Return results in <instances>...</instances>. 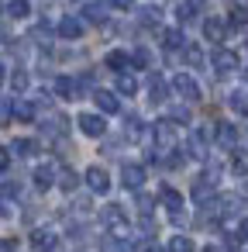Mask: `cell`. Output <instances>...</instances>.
I'll list each match as a JSON object with an SVG mask.
<instances>
[{"mask_svg":"<svg viewBox=\"0 0 248 252\" xmlns=\"http://www.w3.org/2000/svg\"><path fill=\"white\" fill-rule=\"evenodd\" d=\"M155 138H159V149L172 152V149H176V121H172V118L155 121Z\"/></svg>","mask_w":248,"mask_h":252,"instance_id":"1","label":"cell"},{"mask_svg":"<svg viewBox=\"0 0 248 252\" xmlns=\"http://www.w3.org/2000/svg\"><path fill=\"white\" fill-rule=\"evenodd\" d=\"M121 183H124L128 190H141V187H145V166L128 162V166L121 169Z\"/></svg>","mask_w":248,"mask_h":252,"instance_id":"2","label":"cell"},{"mask_svg":"<svg viewBox=\"0 0 248 252\" xmlns=\"http://www.w3.org/2000/svg\"><path fill=\"white\" fill-rule=\"evenodd\" d=\"M172 90H176L179 97H186V100H200V87H196V80L186 76V73H179V76L172 80Z\"/></svg>","mask_w":248,"mask_h":252,"instance_id":"3","label":"cell"},{"mask_svg":"<svg viewBox=\"0 0 248 252\" xmlns=\"http://www.w3.org/2000/svg\"><path fill=\"white\" fill-rule=\"evenodd\" d=\"M86 187H90L93 193H107V190H110V176H107V169L90 166V169H86Z\"/></svg>","mask_w":248,"mask_h":252,"instance_id":"4","label":"cell"},{"mask_svg":"<svg viewBox=\"0 0 248 252\" xmlns=\"http://www.w3.org/2000/svg\"><path fill=\"white\" fill-rule=\"evenodd\" d=\"M100 218H104V224H107V228H114L117 235H124V224H128V218H124V211H121V204H107Z\"/></svg>","mask_w":248,"mask_h":252,"instance_id":"5","label":"cell"},{"mask_svg":"<svg viewBox=\"0 0 248 252\" xmlns=\"http://www.w3.org/2000/svg\"><path fill=\"white\" fill-rule=\"evenodd\" d=\"M80 131L90 135V138H100V135L107 131V125H104L100 114H80Z\"/></svg>","mask_w":248,"mask_h":252,"instance_id":"6","label":"cell"},{"mask_svg":"<svg viewBox=\"0 0 248 252\" xmlns=\"http://www.w3.org/2000/svg\"><path fill=\"white\" fill-rule=\"evenodd\" d=\"M55 242H59V238H55V231H49V228H35V231H31V249H35V252H52Z\"/></svg>","mask_w":248,"mask_h":252,"instance_id":"7","label":"cell"},{"mask_svg":"<svg viewBox=\"0 0 248 252\" xmlns=\"http://www.w3.org/2000/svg\"><path fill=\"white\" fill-rule=\"evenodd\" d=\"M214 69H217L220 76H227V73H234V69H238V56H234V52H227V49H220V52H214Z\"/></svg>","mask_w":248,"mask_h":252,"instance_id":"8","label":"cell"},{"mask_svg":"<svg viewBox=\"0 0 248 252\" xmlns=\"http://www.w3.org/2000/svg\"><path fill=\"white\" fill-rule=\"evenodd\" d=\"M214 135H217V145H224V149H234V145H238V128L227 125V121H220V125L214 128Z\"/></svg>","mask_w":248,"mask_h":252,"instance_id":"9","label":"cell"},{"mask_svg":"<svg viewBox=\"0 0 248 252\" xmlns=\"http://www.w3.org/2000/svg\"><path fill=\"white\" fill-rule=\"evenodd\" d=\"M93 100H97V107H100L104 114H117V111H121V104H117V97H114L110 90H97Z\"/></svg>","mask_w":248,"mask_h":252,"instance_id":"10","label":"cell"},{"mask_svg":"<svg viewBox=\"0 0 248 252\" xmlns=\"http://www.w3.org/2000/svg\"><path fill=\"white\" fill-rule=\"evenodd\" d=\"M59 35L62 38H83V21L80 18H62L59 21Z\"/></svg>","mask_w":248,"mask_h":252,"instance_id":"11","label":"cell"},{"mask_svg":"<svg viewBox=\"0 0 248 252\" xmlns=\"http://www.w3.org/2000/svg\"><path fill=\"white\" fill-rule=\"evenodd\" d=\"M162 204L169 207V214H183V193L172 187H162Z\"/></svg>","mask_w":248,"mask_h":252,"instance_id":"12","label":"cell"},{"mask_svg":"<svg viewBox=\"0 0 248 252\" xmlns=\"http://www.w3.org/2000/svg\"><path fill=\"white\" fill-rule=\"evenodd\" d=\"M203 35H207L210 42H224V35H227V32H224V21H220V18H207V21H203Z\"/></svg>","mask_w":248,"mask_h":252,"instance_id":"13","label":"cell"},{"mask_svg":"<svg viewBox=\"0 0 248 252\" xmlns=\"http://www.w3.org/2000/svg\"><path fill=\"white\" fill-rule=\"evenodd\" d=\"M55 94H59L62 100H76V97H80V90H76V80H69V76H59V80H55Z\"/></svg>","mask_w":248,"mask_h":252,"instance_id":"14","label":"cell"},{"mask_svg":"<svg viewBox=\"0 0 248 252\" xmlns=\"http://www.w3.org/2000/svg\"><path fill=\"white\" fill-rule=\"evenodd\" d=\"M52 183H55V166H52V162H49V166H38V169H35V187H38V190H49Z\"/></svg>","mask_w":248,"mask_h":252,"instance_id":"15","label":"cell"},{"mask_svg":"<svg viewBox=\"0 0 248 252\" xmlns=\"http://www.w3.org/2000/svg\"><path fill=\"white\" fill-rule=\"evenodd\" d=\"M148 100H152V104H162V100H165V80H162L159 73L148 80Z\"/></svg>","mask_w":248,"mask_h":252,"instance_id":"16","label":"cell"},{"mask_svg":"<svg viewBox=\"0 0 248 252\" xmlns=\"http://www.w3.org/2000/svg\"><path fill=\"white\" fill-rule=\"evenodd\" d=\"M162 42H165V49H169V52H176V49H186V35H183L179 28H169V32L162 35Z\"/></svg>","mask_w":248,"mask_h":252,"instance_id":"17","label":"cell"},{"mask_svg":"<svg viewBox=\"0 0 248 252\" xmlns=\"http://www.w3.org/2000/svg\"><path fill=\"white\" fill-rule=\"evenodd\" d=\"M11 152H14V156H35V152H38V142H31V138H14Z\"/></svg>","mask_w":248,"mask_h":252,"instance_id":"18","label":"cell"},{"mask_svg":"<svg viewBox=\"0 0 248 252\" xmlns=\"http://www.w3.org/2000/svg\"><path fill=\"white\" fill-rule=\"evenodd\" d=\"M14 118H18V121H35V104L14 100Z\"/></svg>","mask_w":248,"mask_h":252,"instance_id":"19","label":"cell"},{"mask_svg":"<svg viewBox=\"0 0 248 252\" xmlns=\"http://www.w3.org/2000/svg\"><path fill=\"white\" fill-rule=\"evenodd\" d=\"M169 252H196V245H193L190 235H176V238L169 242Z\"/></svg>","mask_w":248,"mask_h":252,"instance_id":"20","label":"cell"},{"mask_svg":"<svg viewBox=\"0 0 248 252\" xmlns=\"http://www.w3.org/2000/svg\"><path fill=\"white\" fill-rule=\"evenodd\" d=\"M86 21L104 25V21H107V7H104V4H86Z\"/></svg>","mask_w":248,"mask_h":252,"instance_id":"21","label":"cell"},{"mask_svg":"<svg viewBox=\"0 0 248 252\" xmlns=\"http://www.w3.org/2000/svg\"><path fill=\"white\" fill-rule=\"evenodd\" d=\"M104 63H107L110 69H117V73H121V69L131 63V56H128V52H107V59H104Z\"/></svg>","mask_w":248,"mask_h":252,"instance_id":"22","label":"cell"},{"mask_svg":"<svg viewBox=\"0 0 248 252\" xmlns=\"http://www.w3.org/2000/svg\"><path fill=\"white\" fill-rule=\"evenodd\" d=\"M42 131H49V135H62V131H66V118H62V114H49V125H42Z\"/></svg>","mask_w":248,"mask_h":252,"instance_id":"23","label":"cell"},{"mask_svg":"<svg viewBox=\"0 0 248 252\" xmlns=\"http://www.w3.org/2000/svg\"><path fill=\"white\" fill-rule=\"evenodd\" d=\"M227 104H231V107H234L238 114H248V90H234Z\"/></svg>","mask_w":248,"mask_h":252,"instance_id":"24","label":"cell"},{"mask_svg":"<svg viewBox=\"0 0 248 252\" xmlns=\"http://www.w3.org/2000/svg\"><path fill=\"white\" fill-rule=\"evenodd\" d=\"M7 14H11V18H28V14H31V4H28V0H11V4H7Z\"/></svg>","mask_w":248,"mask_h":252,"instance_id":"25","label":"cell"},{"mask_svg":"<svg viewBox=\"0 0 248 252\" xmlns=\"http://www.w3.org/2000/svg\"><path fill=\"white\" fill-rule=\"evenodd\" d=\"M131 66L148 69V66H152V52H148V49H135V52H131Z\"/></svg>","mask_w":248,"mask_h":252,"instance_id":"26","label":"cell"},{"mask_svg":"<svg viewBox=\"0 0 248 252\" xmlns=\"http://www.w3.org/2000/svg\"><path fill=\"white\" fill-rule=\"evenodd\" d=\"M183 52H186V66H193V69H200V66H203V52H200L196 45H186Z\"/></svg>","mask_w":248,"mask_h":252,"instance_id":"27","label":"cell"},{"mask_svg":"<svg viewBox=\"0 0 248 252\" xmlns=\"http://www.w3.org/2000/svg\"><path fill=\"white\" fill-rule=\"evenodd\" d=\"M11 87H14V94H25V90H28V73H25V69H14Z\"/></svg>","mask_w":248,"mask_h":252,"instance_id":"28","label":"cell"},{"mask_svg":"<svg viewBox=\"0 0 248 252\" xmlns=\"http://www.w3.org/2000/svg\"><path fill=\"white\" fill-rule=\"evenodd\" d=\"M76 183H80V176H76L73 169H66V173L59 176V187H62L66 193H73V190H76Z\"/></svg>","mask_w":248,"mask_h":252,"instance_id":"29","label":"cell"},{"mask_svg":"<svg viewBox=\"0 0 248 252\" xmlns=\"http://www.w3.org/2000/svg\"><path fill=\"white\" fill-rule=\"evenodd\" d=\"M231 169H234L238 176H248V156H245V152H234V159H231Z\"/></svg>","mask_w":248,"mask_h":252,"instance_id":"30","label":"cell"},{"mask_svg":"<svg viewBox=\"0 0 248 252\" xmlns=\"http://www.w3.org/2000/svg\"><path fill=\"white\" fill-rule=\"evenodd\" d=\"M135 90H138V83H135V76H117V94H128V97H131Z\"/></svg>","mask_w":248,"mask_h":252,"instance_id":"31","label":"cell"},{"mask_svg":"<svg viewBox=\"0 0 248 252\" xmlns=\"http://www.w3.org/2000/svg\"><path fill=\"white\" fill-rule=\"evenodd\" d=\"M14 118V100H0V128Z\"/></svg>","mask_w":248,"mask_h":252,"instance_id":"32","label":"cell"},{"mask_svg":"<svg viewBox=\"0 0 248 252\" xmlns=\"http://www.w3.org/2000/svg\"><path fill=\"white\" fill-rule=\"evenodd\" d=\"M159 18H162L159 7H145V11H141V25H159Z\"/></svg>","mask_w":248,"mask_h":252,"instance_id":"33","label":"cell"},{"mask_svg":"<svg viewBox=\"0 0 248 252\" xmlns=\"http://www.w3.org/2000/svg\"><path fill=\"white\" fill-rule=\"evenodd\" d=\"M231 25H234V28L248 25V11H245V7H234V11H231Z\"/></svg>","mask_w":248,"mask_h":252,"instance_id":"34","label":"cell"},{"mask_svg":"<svg viewBox=\"0 0 248 252\" xmlns=\"http://www.w3.org/2000/svg\"><path fill=\"white\" fill-rule=\"evenodd\" d=\"M124 131H128V135H131V138H135V135H138V131H141V121H138V118H135V114H131V118H128V121H124Z\"/></svg>","mask_w":248,"mask_h":252,"instance_id":"35","label":"cell"},{"mask_svg":"<svg viewBox=\"0 0 248 252\" xmlns=\"http://www.w3.org/2000/svg\"><path fill=\"white\" fill-rule=\"evenodd\" d=\"M138 211H141L145 218L152 214V197H148V193H141V197H138Z\"/></svg>","mask_w":248,"mask_h":252,"instance_id":"36","label":"cell"},{"mask_svg":"<svg viewBox=\"0 0 248 252\" xmlns=\"http://www.w3.org/2000/svg\"><path fill=\"white\" fill-rule=\"evenodd\" d=\"M14 193H21L18 183H0V197H14Z\"/></svg>","mask_w":248,"mask_h":252,"instance_id":"37","label":"cell"},{"mask_svg":"<svg viewBox=\"0 0 248 252\" xmlns=\"http://www.w3.org/2000/svg\"><path fill=\"white\" fill-rule=\"evenodd\" d=\"M7 162H11V152H7L4 145H0V173H4V169H7Z\"/></svg>","mask_w":248,"mask_h":252,"instance_id":"38","label":"cell"},{"mask_svg":"<svg viewBox=\"0 0 248 252\" xmlns=\"http://www.w3.org/2000/svg\"><path fill=\"white\" fill-rule=\"evenodd\" d=\"M172 121H190V111H186V107H176V111H172Z\"/></svg>","mask_w":248,"mask_h":252,"instance_id":"39","label":"cell"},{"mask_svg":"<svg viewBox=\"0 0 248 252\" xmlns=\"http://www.w3.org/2000/svg\"><path fill=\"white\" fill-rule=\"evenodd\" d=\"M110 4L121 7V11H131V7H135V0H110Z\"/></svg>","mask_w":248,"mask_h":252,"instance_id":"40","label":"cell"},{"mask_svg":"<svg viewBox=\"0 0 248 252\" xmlns=\"http://www.w3.org/2000/svg\"><path fill=\"white\" fill-rule=\"evenodd\" d=\"M18 249V242L14 238H7V242H0V252H14Z\"/></svg>","mask_w":248,"mask_h":252,"instance_id":"41","label":"cell"},{"mask_svg":"<svg viewBox=\"0 0 248 252\" xmlns=\"http://www.w3.org/2000/svg\"><path fill=\"white\" fill-rule=\"evenodd\" d=\"M7 214H11V207H7L4 200H0V218H7Z\"/></svg>","mask_w":248,"mask_h":252,"instance_id":"42","label":"cell"},{"mask_svg":"<svg viewBox=\"0 0 248 252\" xmlns=\"http://www.w3.org/2000/svg\"><path fill=\"white\" fill-rule=\"evenodd\" d=\"M241 235H245V238H248V221H241Z\"/></svg>","mask_w":248,"mask_h":252,"instance_id":"43","label":"cell"},{"mask_svg":"<svg viewBox=\"0 0 248 252\" xmlns=\"http://www.w3.org/2000/svg\"><path fill=\"white\" fill-rule=\"evenodd\" d=\"M0 83H4V66H0Z\"/></svg>","mask_w":248,"mask_h":252,"instance_id":"44","label":"cell"},{"mask_svg":"<svg viewBox=\"0 0 248 252\" xmlns=\"http://www.w3.org/2000/svg\"><path fill=\"white\" fill-rule=\"evenodd\" d=\"M203 252H220V249H203Z\"/></svg>","mask_w":248,"mask_h":252,"instance_id":"45","label":"cell"},{"mask_svg":"<svg viewBox=\"0 0 248 252\" xmlns=\"http://www.w3.org/2000/svg\"><path fill=\"white\" fill-rule=\"evenodd\" d=\"M148 252H162V249H148Z\"/></svg>","mask_w":248,"mask_h":252,"instance_id":"46","label":"cell"},{"mask_svg":"<svg viewBox=\"0 0 248 252\" xmlns=\"http://www.w3.org/2000/svg\"><path fill=\"white\" fill-rule=\"evenodd\" d=\"M245 80H248V66H245Z\"/></svg>","mask_w":248,"mask_h":252,"instance_id":"47","label":"cell"},{"mask_svg":"<svg viewBox=\"0 0 248 252\" xmlns=\"http://www.w3.org/2000/svg\"><path fill=\"white\" fill-rule=\"evenodd\" d=\"M0 11H4V7H0Z\"/></svg>","mask_w":248,"mask_h":252,"instance_id":"48","label":"cell"}]
</instances>
